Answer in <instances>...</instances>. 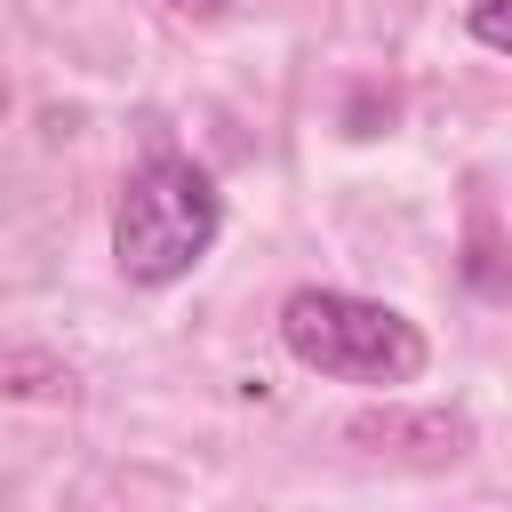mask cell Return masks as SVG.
<instances>
[{
	"instance_id": "obj_4",
	"label": "cell",
	"mask_w": 512,
	"mask_h": 512,
	"mask_svg": "<svg viewBox=\"0 0 512 512\" xmlns=\"http://www.w3.org/2000/svg\"><path fill=\"white\" fill-rule=\"evenodd\" d=\"M168 8H176V16H200V24H208V16H224V0H168Z\"/></svg>"
},
{
	"instance_id": "obj_2",
	"label": "cell",
	"mask_w": 512,
	"mask_h": 512,
	"mask_svg": "<svg viewBox=\"0 0 512 512\" xmlns=\"http://www.w3.org/2000/svg\"><path fill=\"white\" fill-rule=\"evenodd\" d=\"M280 344H288L296 368L336 376V384H368V392H392V384L424 376L416 320L376 304V296H352V288H296L280 304Z\"/></svg>"
},
{
	"instance_id": "obj_1",
	"label": "cell",
	"mask_w": 512,
	"mask_h": 512,
	"mask_svg": "<svg viewBox=\"0 0 512 512\" xmlns=\"http://www.w3.org/2000/svg\"><path fill=\"white\" fill-rule=\"evenodd\" d=\"M224 232V192L208 168H192L184 152H152L112 208V256L136 288H168L184 280Z\"/></svg>"
},
{
	"instance_id": "obj_3",
	"label": "cell",
	"mask_w": 512,
	"mask_h": 512,
	"mask_svg": "<svg viewBox=\"0 0 512 512\" xmlns=\"http://www.w3.org/2000/svg\"><path fill=\"white\" fill-rule=\"evenodd\" d=\"M472 40L480 48H496V56H512V0H472Z\"/></svg>"
}]
</instances>
